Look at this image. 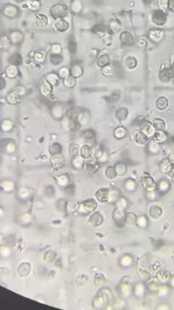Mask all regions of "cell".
I'll list each match as a JSON object with an SVG mask.
<instances>
[{
  "label": "cell",
  "mask_w": 174,
  "mask_h": 310,
  "mask_svg": "<svg viewBox=\"0 0 174 310\" xmlns=\"http://www.w3.org/2000/svg\"><path fill=\"white\" fill-rule=\"evenodd\" d=\"M52 86L49 82H44L41 86V93L42 94V95H44V97H48L50 95L51 90H52Z\"/></svg>",
  "instance_id": "obj_17"
},
{
  "label": "cell",
  "mask_w": 174,
  "mask_h": 310,
  "mask_svg": "<svg viewBox=\"0 0 174 310\" xmlns=\"http://www.w3.org/2000/svg\"><path fill=\"white\" fill-rule=\"evenodd\" d=\"M84 136H85L86 138H87V139L91 138V137H93V136H94L93 131H91V130H88V131H87L84 133Z\"/></svg>",
  "instance_id": "obj_51"
},
{
  "label": "cell",
  "mask_w": 174,
  "mask_h": 310,
  "mask_svg": "<svg viewBox=\"0 0 174 310\" xmlns=\"http://www.w3.org/2000/svg\"><path fill=\"white\" fill-rule=\"evenodd\" d=\"M62 52L61 47H60V44H54L53 46L52 47V54H56V55H60Z\"/></svg>",
  "instance_id": "obj_44"
},
{
  "label": "cell",
  "mask_w": 174,
  "mask_h": 310,
  "mask_svg": "<svg viewBox=\"0 0 174 310\" xmlns=\"http://www.w3.org/2000/svg\"><path fill=\"white\" fill-rule=\"evenodd\" d=\"M40 4L37 0H33L28 2V7L33 10H37L40 8Z\"/></svg>",
  "instance_id": "obj_39"
},
{
  "label": "cell",
  "mask_w": 174,
  "mask_h": 310,
  "mask_svg": "<svg viewBox=\"0 0 174 310\" xmlns=\"http://www.w3.org/2000/svg\"><path fill=\"white\" fill-rule=\"evenodd\" d=\"M51 161H52V164L55 167H60L64 164V158H62V156L60 154L54 155L52 157V160Z\"/></svg>",
  "instance_id": "obj_13"
},
{
  "label": "cell",
  "mask_w": 174,
  "mask_h": 310,
  "mask_svg": "<svg viewBox=\"0 0 174 310\" xmlns=\"http://www.w3.org/2000/svg\"><path fill=\"white\" fill-rule=\"evenodd\" d=\"M96 196H97V199H99L100 201H106L109 196L108 190L106 189L99 190L96 193Z\"/></svg>",
  "instance_id": "obj_19"
},
{
  "label": "cell",
  "mask_w": 174,
  "mask_h": 310,
  "mask_svg": "<svg viewBox=\"0 0 174 310\" xmlns=\"http://www.w3.org/2000/svg\"><path fill=\"white\" fill-rule=\"evenodd\" d=\"M2 187L7 191H10V190H13L14 189V184L13 182L7 181L2 183Z\"/></svg>",
  "instance_id": "obj_42"
},
{
  "label": "cell",
  "mask_w": 174,
  "mask_h": 310,
  "mask_svg": "<svg viewBox=\"0 0 174 310\" xmlns=\"http://www.w3.org/2000/svg\"><path fill=\"white\" fill-rule=\"evenodd\" d=\"M142 184L143 185V187L146 190H149V191H152V190H154V182L153 179L152 177H150V176H144V177L142 178Z\"/></svg>",
  "instance_id": "obj_6"
},
{
  "label": "cell",
  "mask_w": 174,
  "mask_h": 310,
  "mask_svg": "<svg viewBox=\"0 0 174 310\" xmlns=\"http://www.w3.org/2000/svg\"><path fill=\"white\" fill-rule=\"evenodd\" d=\"M159 188L161 190H166L169 188V184L165 181H162L159 184Z\"/></svg>",
  "instance_id": "obj_50"
},
{
  "label": "cell",
  "mask_w": 174,
  "mask_h": 310,
  "mask_svg": "<svg viewBox=\"0 0 174 310\" xmlns=\"http://www.w3.org/2000/svg\"><path fill=\"white\" fill-rule=\"evenodd\" d=\"M116 171H115V168L113 167H109L107 168L106 174L107 176H108L109 178H114L115 175H116Z\"/></svg>",
  "instance_id": "obj_45"
},
{
  "label": "cell",
  "mask_w": 174,
  "mask_h": 310,
  "mask_svg": "<svg viewBox=\"0 0 174 310\" xmlns=\"http://www.w3.org/2000/svg\"><path fill=\"white\" fill-rule=\"evenodd\" d=\"M149 150L150 152L153 153H157L160 150V146L158 145V142H156L155 140L151 141L149 144Z\"/></svg>",
  "instance_id": "obj_35"
},
{
  "label": "cell",
  "mask_w": 174,
  "mask_h": 310,
  "mask_svg": "<svg viewBox=\"0 0 174 310\" xmlns=\"http://www.w3.org/2000/svg\"><path fill=\"white\" fill-rule=\"evenodd\" d=\"M52 114L56 119H60L63 117L64 111L60 105H55L52 108Z\"/></svg>",
  "instance_id": "obj_11"
},
{
  "label": "cell",
  "mask_w": 174,
  "mask_h": 310,
  "mask_svg": "<svg viewBox=\"0 0 174 310\" xmlns=\"http://www.w3.org/2000/svg\"><path fill=\"white\" fill-rule=\"evenodd\" d=\"M78 121L81 126H85L89 121V114L87 113H81L78 116Z\"/></svg>",
  "instance_id": "obj_23"
},
{
  "label": "cell",
  "mask_w": 174,
  "mask_h": 310,
  "mask_svg": "<svg viewBox=\"0 0 174 310\" xmlns=\"http://www.w3.org/2000/svg\"><path fill=\"white\" fill-rule=\"evenodd\" d=\"M136 140L139 144H145L148 141V137L142 131H139L136 135Z\"/></svg>",
  "instance_id": "obj_26"
},
{
  "label": "cell",
  "mask_w": 174,
  "mask_h": 310,
  "mask_svg": "<svg viewBox=\"0 0 174 310\" xmlns=\"http://www.w3.org/2000/svg\"><path fill=\"white\" fill-rule=\"evenodd\" d=\"M154 139L158 143L163 142L166 140V135L163 131H156L155 134L154 135Z\"/></svg>",
  "instance_id": "obj_24"
},
{
  "label": "cell",
  "mask_w": 174,
  "mask_h": 310,
  "mask_svg": "<svg viewBox=\"0 0 174 310\" xmlns=\"http://www.w3.org/2000/svg\"><path fill=\"white\" fill-rule=\"evenodd\" d=\"M70 74L75 78H79L83 74V69L79 65H74L70 69Z\"/></svg>",
  "instance_id": "obj_18"
},
{
  "label": "cell",
  "mask_w": 174,
  "mask_h": 310,
  "mask_svg": "<svg viewBox=\"0 0 174 310\" xmlns=\"http://www.w3.org/2000/svg\"><path fill=\"white\" fill-rule=\"evenodd\" d=\"M18 73H19L18 68H17V67L15 65L13 64L9 65L8 67L6 68L5 71L6 75H7V77L10 78H14L16 77V76L18 75Z\"/></svg>",
  "instance_id": "obj_8"
},
{
  "label": "cell",
  "mask_w": 174,
  "mask_h": 310,
  "mask_svg": "<svg viewBox=\"0 0 174 310\" xmlns=\"http://www.w3.org/2000/svg\"><path fill=\"white\" fill-rule=\"evenodd\" d=\"M169 159H170V161L173 163L174 164V153H172L171 156H170Z\"/></svg>",
  "instance_id": "obj_52"
},
{
  "label": "cell",
  "mask_w": 174,
  "mask_h": 310,
  "mask_svg": "<svg viewBox=\"0 0 174 310\" xmlns=\"http://www.w3.org/2000/svg\"><path fill=\"white\" fill-rule=\"evenodd\" d=\"M126 134H127V131L126 130V129L124 128V127H117V128L115 129V131H114L115 137L118 139L124 138V137H125V136L126 135Z\"/></svg>",
  "instance_id": "obj_25"
},
{
  "label": "cell",
  "mask_w": 174,
  "mask_h": 310,
  "mask_svg": "<svg viewBox=\"0 0 174 310\" xmlns=\"http://www.w3.org/2000/svg\"><path fill=\"white\" fill-rule=\"evenodd\" d=\"M109 58L107 55H102L99 56L97 59V65L99 66H101V67H104V66H107L109 63Z\"/></svg>",
  "instance_id": "obj_27"
},
{
  "label": "cell",
  "mask_w": 174,
  "mask_h": 310,
  "mask_svg": "<svg viewBox=\"0 0 174 310\" xmlns=\"http://www.w3.org/2000/svg\"><path fill=\"white\" fill-rule=\"evenodd\" d=\"M102 73L105 76H109L112 74V68L109 66H105L102 68Z\"/></svg>",
  "instance_id": "obj_49"
},
{
  "label": "cell",
  "mask_w": 174,
  "mask_h": 310,
  "mask_svg": "<svg viewBox=\"0 0 174 310\" xmlns=\"http://www.w3.org/2000/svg\"><path fill=\"white\" fill-rule=\"evenodd\" d=\"M50 61L54 65H59L62 62V57L60 55L52 54L50 56Z\"/></svg>",
  "instance_id": "obj_34"
},
{
  "label": "cell",
  "mask_w": 174,
  "mask_h": 310,
  "mask_svg": "<svg viewBox=\"0 0 174 310\" xmlns=\"http://www.w3.org/2000/svg\"><path fill=\"white\" fill-rule=\"evenodd\" d=\"M152 125L154 127V129L156 130H161L164 131L165 129V123L163 119H155L153 121V123H152Z\"/></svg>",
  "instance_id": "obj_16"
},
{
  "label": "cell",
  "mask_w": 174,
  "mask_h": 310,
  "mask_svg": "<svg viewBox=\"0 0 174 310\" xmlns=\"http://www.w3.org/2000/svg\"><path fill=\"white\" fill-rule=\"evenodd\" d=\"M172 77V73L171 70L165 69L163 70V71H161V73L160 74V78L162 81H168L171 79Z\"/></svg>",
  "instance_id": "obj_28"
},
{
  "label": "cell",
  "mask_w": 174,
  "mask_h": 310,
  "mask_svg": "<svg viewBox=\"0 0 174 310\" xmlns=\"http://www.w3.org/2000/svg\"><path fill=\"white\" fill-rule=\"evenodd\" d=\"M126 66L129 68H133L136 66V60L134 58H128L126 60Z\"/></svg>",
  "instance_id": "obj_43"
},
{
  "label": "cell",
  "mask_w": 174,
  "mask_h": 310,
  "mask_svg": "<svg viewBox=\"0 0 174 310\" xmlns=\"http://www.w3.org/2000/svg\"><path fill=\"white\" fill-rule=\"evenodd\" d=\"M20 95L16 91H13L7 95L6 100L11 105H16L20 102Z\"/></svg>",
  "instance_id": "obj_5"
},
{
  "label": "cell",
  "mask_w": 174,
  "mask_h": 310,
  "mask_svg": "<svg viewBox=\"0 0 174 310\" xmlns=\"http://www.w3.org/2000/svg\"><path fill=\"white\" fill-rule=\"evenodd\" d=\"M83 209L86 210V211L89 212V211L94 210V209L96 207V203L94 200H89V201H86L85 203L83 204Z\"/></svg>",
  "instance_id": "obj_30"
},
{
  "label": "cell",
  "mask_w": 174,
  "mask_h": 310,
  "mask_svg": "<svg viewBox=\"0 0 174 310\" xmlns=\"http://www.w3.org/2000/svg\"><path fill=\"white\" fill-rule=\"evenodd\" d=\"M128 116V111L124 108H120L116 112V117L120 120H125Z\"/></svg>",
  "instance_id": "obj_32"
},
{
  "label": "cell",
  "mask_w": 174,
  "mask_h": 310,
  "mask_svg": "<svg viewBox=\"0 0 174 310\" xmlns=\"http://www.w3.org/2000/svg\"><path fill=\"white\" fill-rule=\"evenodd\" d=\"M142 131L149 137L154 136L156 132V129H154L153 125L151 124L150 122H147L145 125H144L143 127H142Z\"/></svg>",
  "instance_id": "obj_9"
},
{
  "label": "cell",
  "mask_w": 174,
  "mask_h": 310,
  "mask_svg": "<svg viewBox=\"0 0 174 310\" xmlns=\"http://www.w3.org/2000/svg\"><path fill=\"white\" fill-rule=\"evenodd\" d=\"M34 58L36 61L43 62L45 59V55L43 52H36L34 55Z\"/></svg>",
  "instance_id": "obj_46"
},
{
  "label": "cell",
  "mask_w": 174,
  "mask_h": 310,
  "mask_svg": "<svg viewBox=\"0 0 174 310\" xmlns=\"http://www.w3.org/2000/svg\"><path fill=\"white\" fill-rule=\"evenodd\" d=\"M68 181H69V180H68V176H66L65 175H61L58 176L57 178V183L61 186L66 185L68 183Z\"/></svg>",
  "instance_id": "obj_41"
},
{
  "label": "cell",
  "mask_w": 174,
  "mask_h": 310,
  "mask_svg": "<svg viewBox=\"0 0 174 310\" xmlns=\"http://www.w3.org/2000/svg\"><path fill=\"white\" fill-rule=\"evenodd\" d=\"M63 83L65 87H67L68 88H72L76 84V79L74 76H73L72 75L70 76L69 75L66 78H64Z\"/></svg>",
  "instance_id": "obj_21"
},
{
  "label": "cell",
  "mask_w": 174,
  "mask_h": 310,
  "mask_svg": "<svg viewBox=\"0 0 174 310\" xmlns=\"http://www.w3.org/2000/svg\"><path fill=\"white\" fill-rule=\"evenodd\" d=\"M172 166L171 165V163L168 159H165L163 161H162L161 164H160V168H161V170L163 171L165 173H169L171 169Z\"/></svg>",
  "instance_id": "obj_31"
},
{
  "label": "cell",
  "mask_w": 174,
  "mask_h": 310,
  "mask_svg": "<svg viewBox=\"0 0 174 310\" xmlns=\"http://www.w3.org/2000/svg\"><path fill=\"white\" fill-rule=\"evenodd\" d=\"M37 1H41V0H37Z\"/></svg>",
  "instance_id": "obj_54"
},
{
  "label": "cell",
  "mask_w": 174,
  "mask_h": 310,
  "mask_svg": "<svg viewBox=\"0 0 174 310\" xmlns=\"http://www.w3.org/2000/svg\"><path fill=\"white\" fill-rule=\"evenodd\" d=\"M120 40L124 44L131 45L134 43V37L130 33L125 31L120 35Z\"/></svg>",
  "instance_id": "obj_10"
},
{
  "label": "cell",
  "mask_w": 174,
  "mask_h": 310,
  "mask_svg": "<svg viewBox=\"0 0 174 310\" xmlns=\"http://www.w3.org/2000/svg\"><path fill=\"white\" fill-rule=\"evenodd\" d=\"M10 39H9L7 36H2L0 40V45H1L2 49H7L8 48L10 45Z\"/></svg>",
  "instance_id": "obj_36"
},
{
  "label": "cell",
  "mask_w": 174,
  "mask_h": 310,
  "mask_svg": "<svg viewBox=\"0 0 174 310\" xmlns=\"http://www.w3.org/2000/svg\"><path fill=\"white\" fill-rule=\"evenodd\" d=\"M81 155L85 158H90L92 156V149L87 146H83L81 149Z\"/></svg>",
  "instance_id": "obj_22"
},
{
  "label": "cell",
  "mask_w": 174,
  "mask_h": 310,
  "mask_svg": "<svg viewBox=\"0 0 174 310\" xmlns=\"http://www.w3.org/2000/svg\"><path fill=\"white\" fill-rule=\"evenodd\" d=\"M168 102L165 97L158 98L156 101V106H157V109L160 110V111L165 110L168 107Z\"/></svg>",
  "instance_id": "obj_15"
},
{
  "label": "cell",
  "mask_w": 174,
  "mask_h": 310,
  "mask_svg": "<svg viewBox=\"0 0 174 310\" xmlns=\"http://www.w3.org/2000/svg\"><path fill=\"white\" fill-rule=\"evenodd\" d=\"M23 39H24V37H23V34L18 31H13L9 35V39H10L11 42H13L14 44H19L22 43Z\"/></svg>",
  "instance_id": "obj_3"
},
{
  "label": "cell",
  "mask_w": 174,
  "mask_h": 310,
  "mask_svg": "<svg viewBox=\"0 0 174 310\" xmlns=\"http://www.w3.org/2000/svg\"><path fill=\"white\" fill-rule=\"evenodd\" d=\"M54 25H55V28L61 32L67 31L69 28V23L63 18L57 19L54 23Z\"/></svg>",
  "instance_id": "obj_4"
},
{
  "label": "cell",
  "mask_w": 174,
  "mask_h": 310,
  "mask_svg": "<svg viewBox=\"0 0 174 310\" xmlns=\"http://www.w3.org/2000/svg\"><path fill=\"white\" fill-rule=\"evenodd\" d=\"M126 187L127 188V190H134L135 187H136V183H135L134 181H132V180H129L128 181L126 182Z\"/></svg>",
  "instance_id": "obj_48"
},
{
  "label": "cell",
  "mask_w": 174,
  "mask_h": 310,
  "mask_svg": "<svg viewBox=\"0 0 174 310\" xmlns=\"http://www.w3.org/2000/svg\"><path fill=\"white\" fill-rule=\"evenodd\" d=\"M17 13H18V9L14 5H8L4 7L3 13L5 14V16L10 17V18L16 17Z\"/></svg>",
  "instance_id": "obj_2"
},
{
  "label": "cell",
  "mask_w": 174,
  "mask_h": 310,
  "mask_svg": "<svg viewBox=\"0 0 174 310\" xmlns=\"http://www.w3.org/2000/svg\"><path fill=\"white\" fill-rule=\"evenodd\" d=\"M82 8L81 2L79 0H73L71 3V9L73 13H79Z\"/></svg>",
  "instance_id": "obj_33"
},
{
  "label": "cell",
  "mask_w": 174,
  "mask_h": 310,
  "mask_svg": "<svg viewBox=\"0 0 174 310\" xmlns=\"http://www.w3.org/2000/svg\"><path fill=\"white\" fill-rule=\"evenodd\" d=\"M70 71L68 68H65V67H62V68H60V69L59 70V71H58V76H59L60 78H65L67 77V76L70 75Z\"/></svg>",
  "instance_id": "obj_37"
},
{
  "label": "cell",
  "mask_w": 174,
  "mask_h": 310,
  "mask_svg": "<svg viewBox=\"0 0 174 310\" xmlns=\"http://www.w3.org/2000/svg\"><path fill=\"white\" fill-rule=\"evenodd\" d=\"M60 150H61V149H60V146L59 144H57V143H54V144H52V146H51L50 147V152L52 153V154L53 155H56V154H59Z\"/></svg>",
  "instance_id": "obj_40"
},
{
  "label": "cell",
  "mask_w": 174,
  "mask_h": 310,
  "mask_svg": "<svg viewBox=\"0 0 174 310\" xmlns=\"http://www.w3.org/2000/svg\"><path fill=\"white\" fill-rule=\"evenodd\" d=\"M150 36L154 42H157L163 37V32L160 30H157V29H153V30L150 31Z\"/></svg>",
  "instance_id": "obj_20"
},
{
  "label": "cell",
  "mask_w": 174,
  "mask_h": 310,
  "mask_svg": "<svg viewBox=\"0 0 174 310\" xmlns=\"http://www.w3.org/2000/svg\"><path fill=\"white\" fill-rule=\"evenodd\" d=\"M68 7L62 4H57L50 9V14L54 18H62L67 15Z\"/></svg>",
  "instance_id": "obj_1"
},
{
  "label": "cell",
  "mask_w": 174,
  "mask_h": 310,
  "mask_svg": "<svg viewBox=\"0 0 174 310\" xmlns=\"http://www.w3.org/2000/svg\"><path fill=\"white\" fill-rule=\"evenodd\" d=\"M46 80L52 87H54L59 83V76H58V74L54 73L49 74L46 76Z\"/></svg>",
  "instance_id": "obj_12"
},
{
  "label": "cell",
  "mask_w": 174,
  "mask_h": 310,
  "mask_svg": "<svg viewBox=\"0 0 174 310\" xmlns=\"http://www.w3.org/2000/svg\"><path fill=\"white\" fill-rule=\"evenodd\" d=\"M6 148H7V151L8 153H13L14 151L15 150V148H16V146H15V144L14 142H9L8 144L7 145V147H6Z\"/></svg>",
  "instance_id": "obj_47"
},
{
  "label": "cell",
  "mask_w": 174,
  "mask_h": 310,
  "mask_svg": "<svg viewBox=\"0 0 174 310\" xmlns=\"http://www.w3.org/2000/svg\"><path fill=\"white\" fill-rule=\"evenodd\" d=\"M166 17L163 11H156L153 15V21L156 24L163 25L165 22Z\"/></svg>",
  "instance_id": "obj_7"
},
{
  "label": "cell",
  "mask_w": 174,
  "mask_h": 310,
  "mask_svg": "<svg viewBox=\"0 0 174 310\" xmlns=\"http://www.w3.org/2000/svg\"><path fill=\"white\" fill-rule=\"evenodd\" d=\"M173 181H174V175H173Z\"/></svg>",
  "instance_id": "obj_53"
},
{
  "label": "cell",
  "mask_w": 174,
  "mask_h": 310,
  "mask_svg": "<svg viewBox=\"0 0 174 310\" xmlns=\"http://www.w3.org/2000/svg\"><path fill=\"white\" fill-rule=\"evenodd\" d=\"M13 127H14V123L9 119H6V120H4L2 122L1 124V128L2 130L5 131V132H9L13 130Z\"/></svg>",
  "instance_id": "obj_14"
},
{
  "label": "cell",
  "mask_w": 174,
  "mask_h": 310,
  "mask_svg": "<svg viewBox=\"0 0 174 310\" xmlns=\"http://www.w3.org/2000/svg\"><path fill=\"white\" fill-rule=\"evenodd\" d=\"M115 171H116L117 174H120V175H123V174L126 173V167L124 164H119L115 166Z\"/></svg>",
  "instance_id": "obj_38"
},
{
  "label": "cell",
  "mask_w": 174,
  "mask_h": 310,
  "mask_svg": "<svg viewBox=\"0 0 174 310\" xmlns=\"http://www.w3.org/2000/svg\"><path fill=\"white\" fill-rule=\"evenodd\" d=\"M73 166L76 168H82L83 164V157L82 156H75L73 159Z\"/></svg>",
  "instance_id": "obj_29"
}]
</instances>
